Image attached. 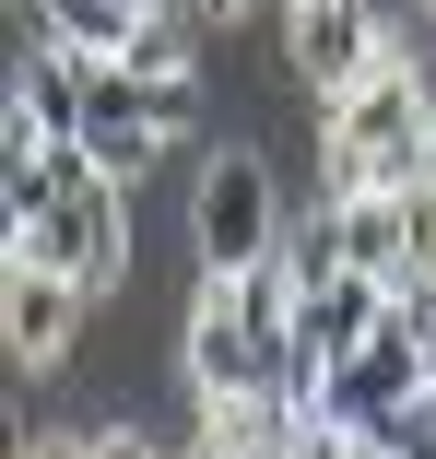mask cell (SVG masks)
Returning <instances> with one entry per match:
<instances>
[{
	"label": "cell",
	"mask_w": 436,
	"mask_h": 459,
	"mask_svg": "<svg viewBox=\"0 0 436 459\" xmlns=\"http://www.w3.org/2000/svg\"><path fill=\"white\" fill-rule=\"evenodd\" d=\"M354 459H401V447H389V436H366V447H354Z\"/></svg>",
	"instance_id": "cell-15"
},
{
	"label": "cell",
	"mask_w": 436,
	"mask_h": 459,
	"mask_svg": "<svg viewBox=\"0 0 436 459\" xmlns=\"http://www.w3.org/2000/svg\"><path fill=\"white\" fill-rule=\"evenodd\" d=\"M13 259H24V271H59V283H83V295H118V283H130V189H118L83 142H59L48 201L13 224Z\"/></svg>",
	"instance_id": "cell-2"
},
{
	"label": "cell",
	"mask_w": 436,
	"mask_h": 459,
	"mask_svg": "<svg viewBox=\"0 0 436 459\" xmlns=\"http://www.w3.org/2000/svg\"><path fill=\"white\" fill-rule=\"evenodd\" d=\"M424 412H436V389H424Z\"/></svg>",
	"instance_id": "cell-17"
},
{
	"label": "cell",
	"mask_w": 436,
	"mask_h": 459,
	"mask_svg": "<svg viewBox=\"0 0 436 459\" xmlns=\"http://www.w3.org/2000/svg\"><path fill=\"white\" fill-rule=\"evenodd\" d=\"M413 177H436V71L413 59V36H389L354 95L318 107V201H389Z\"/></svg>",
	"instance_id": "cell-1"
},
{
	"label": "cell",
	"mask_w": 436,
	"mask_h": 459,
	"mask_svg": "<svg viewBox=\"0 0 436 459\" xmlns=\"http://www.w3.org/2000/svg\"><path fill=\"white\" fill-rule=\"evenodd\" d=\"M178 353H189V401H236V389H295V377H283V353L248 330L236 283H201V307H189Z\"/></svg>",
	"instance_id": "cell-7"
},
{
	"label": "cell",
	"mask_w": 436,
	"mask_h": 459,
	"mask_svg": "<svg viewBox=\"0 0 436 459\" xmlns=\"http://www.w3.org/2000/svg\"><path fill=\"white\" fill-rule=\"evenodd\" d=\"M401 283H436V177L401 189Z\"/></svg>",
	"instance_id": "cell-11"
},
{
	"label": "cell",
	"mask_w": 436,
	"mask_h": 459,
	"mask_svg": "<svg viewBox=\"0 0 436 459\" xmlns=\"http://www.w3.org/2000/svg\"><path fill=\"white\" fill-rule=\"evenodd\" d=\"M283 236H295V212H283V189H272V153H259V142H213L201 177H189V247H201V283H236V271L283 259Z\"/></svg>",
	"instance_id": "cell-3"
},
{
	"label": "cell",
	"mask_w": 436,
	"mask_h": 459,
	"mask_svg": "<svg viewBox=\"0 0 436 459\" xmlns=\"http://www.w3.org/2000/svg\"><path fill=\"white\" fill-rule=\"evenodd\" d=\"M259 0H189V24H248Z\"/></svg>",
	"instance_id": "cell-14"
},
{
	"label": "cell",
	"mask_w": 436,
	"mask_h": 459,
	"mask_svg": "<svg viewBox=\"0 0 436 459\" xmlns=\"http://www.w3.org/2000/svg\"><path fill=\"white\" fill-rule=\"evenodd\" d=\"M36 13H48V0H36Z\"/></svg>",
	"instance_id": "cell-18"
},
{
	"label": "cell",
	"mask_w": 436,
	"mask_h": 459,
	"mask_svg": "<svg viewBox=\"0 0 436 459\" xmlns=\"http://www.w3.org/2000/svg\"><path fill=\"white\" fill-rule=\"evenodd\" d=\"M189 142H201V118L165 107V95H142L130 71H95V82H83V153H95L118 189H130V177H153V165H178Z\"/></svg>",
	"instance_id": "cell-4"
},
{
	"label": "cell",
	"mask_w": 436,
	"mask_h": 459,
	"mask_svg": "<svg viewBox=\"0 0 436 459\" xmlns=\"http://www.w3.org/2000/svg\"><path fill=\"white\" fill-rule=\"evenodd\" d=\"M389 13H378V0H295V13H283V59H295V82H307V95L330 107V95H354V82L389 59Z\"/></svg>",
	"instance_id": "cell-6"
},
{
	"label": "cell",
	"mask_w": 436,
	"mask_h": 459,
	"mask_svg": "<svg viewBox=\"0 0 436 459\" xmlns=\"http://www.w3.org/2000/svg\"><path fill=\"white\" fill-rule=\"evenodd\" d=\"M424 24H436V0H424Z\"/></svg>",
	"instance_id": "cell-16"
},
{
	"label": "cell",
	"mask_w": 436,
	"mask_h": 459,
	"mask_svg": "<svg viewBox=\"0 0 436 459\" xmlns=\"http://www.w3.org/2000/svg\"><path fill=\"white\" fill-rule=\"evenodd\" d=\"M401 330H413V353H424V377H436V283H401Z\"/></svg>",
	"instance_id": "cell-13"
},
{
	"label": "cell",
	"mask_w": 436,
	"mask_h": 459,
	"mask_svg": "<svg viewBox=\"0 0 436 459\" xmlns=\"http://www.w3.org/2000/svg\"><path fill=\"white\" fill-rule=\"evenodd\" d=\"M330 212H342V259L401 295V189H389V201H330Z\"/></svg>",
	"instance_id": "cell-10"
},
{
	"label": "cell",
	"mask_w": 436,
	"mask_h": 459,
	"mask_svg": "<svg viewBox=\"0 0 436 459\" xmlns=\"http://www.w3.org/2000/svg\"><path fill=\"white\" fill-rule=\"evenodd\" d=\"M13 459H95V436H83V424H24Z\"/></svg>",
	"instance_id": "cell-12"
},
{
	"label": "cell",
	"mask_w": 436,
	"mask_h": 459,
	"mask_svg": "<svg viewBox=\"0 0 436 459\" xmlns=\"http://www.w3.org/2000/svg\"><path fill=\"white\" fill-rule=\"evenodd\" d=\"M83 318H95V295L59 283V271H0V353H13V377H59V365L83 353Z\"/></svg>",
	"instance_id": "cell-8"
},
{
	"label": "cell",
	"mask_w": 436,
	"mask_h": 459,
	"mask_svg": "<svg viewBox=\"0 0 436 459\" xmlns=\"http://www.w3.org/2000/svg\"><path fill=\"white\" fill-rule=\"evenodd\" d=\"M142 95H165V107H189L201 95V24H189V0H165V13L130 36V59H118Z\"/></svg>",
	"instance_id": "cell-9"
},
{
	"label": "cell",
	"mask_w": 436,
	"mask_h": 459,
	"mask_svg": "<svg viewBox=\"0 0 436 459\" xmlns=\"http://www.w3.org/2000/svg\"><path fill=\"white\" fill-rule=\"evenodd\" d=\"M424 389H436V377H424V353H413V330L389 318L354 365H330V377L307 389V412H318V424H342V436H389L401 412H424Z\"/></svg>",
	"instance_id": "cell-5"
}]
</instances>
